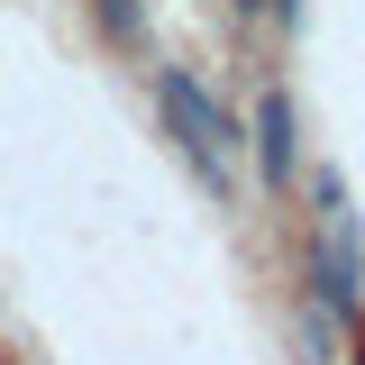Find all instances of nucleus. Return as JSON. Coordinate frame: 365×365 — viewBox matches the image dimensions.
Returning a JSON list of instances; mask_svg holds the SVG:
<instances>
[{
    "mask_svg": "<svg viewBox=\"0 0 365 365\" xmlns=\"http://www.w3.org/2000/svg\"><path fill=\"white\" fill-rule=\"evenodd\" d=\"M155 101H165V128H174V146L192 155V174L228 182V146H237V137H228V119L210 110V91L192 83L182 64H165V73H155Z\"/></svg>",
    "mask_w": 365,
    "mask_h": 365,
    "instance_id": "nucleus-1",
    "label": "nucleus"
},
{
    "mask_svg": "<svg viewBox=\"0 0 365 365\" xmlns=\"http://www.w3.org/2000/svg\"><path fill=\"white\" fill-rule=\"evenodd\" d=\"M237 9H274V19H302V0H237Z\"/></svg>",
    "mask_w": 365,
    "mask_h": 365,
    "instance_id": "nucleus-4",
    "label": "nucleus"
},
{
    "mask_svg": "<svg viewBox=\"0 0 365 365\" xmlns=\"http://www.w3.org/2000/svg\"><path fill=\"white\" fill-rule=\"evenodd\" d=\"M292 137H302L292 91H265V101H256V155H265V182H274V192L292 182Z\"/></svg>",
    "mask_w": 365,
    "mask_h": 365,
    "instance_id": "nucleus-2",
    "label": "nucleus"
},
{
    "mask_svg": "<svg viewBox=\"0 0 365 365\" xmlns=\"http://www.w3.org/2000/svg\"><path fill=\"white\" fill-rule=\"evenodd\" d=\"M101 28H110L119 46H137V0H101Z\"/></svg>",
    "mask_w": 365,
    "mask_h": 365,
    "instance_id": "nucleus-3",
    "label": "nucleus"
}]
</instances>
